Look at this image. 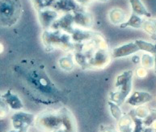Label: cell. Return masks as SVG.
<instances>
[{
	"mask_svg": "<svg viewBox=\"0 0 156 132\" xmlns=\"http://www.w3.org/2000/svg\"><path fill=\"white\" fill-rule=\"evenodd\" d=\"M153 99V97L151 93L145 91H137L134 92L130 97L127 99V103L131 106H141V105L151 102Z\"/></svg>",
	"mask_w": 156,
	"mask_h": 132,
	"instance_id": "obj_7",
	"label": "cell"
},
{
	"mask_svg": "<svg viewBox=\"0 0 156 132\" xmlns=\"http://www.w3.org/2000/svg\"><path fill=\"white\" fill-rule=\"evenodd\" d=\"M149 112L147 110V108H143V107H139L138 109L136 110V115L139 118H147V115L149 114Z\"/></svg>",
	"mask_w": 156,
	"mask_h": 132,
	"instance_id": "obj_18",
	"label": "cell"
},
{
	"mask_svg": "<svg viewBox=\"0 0 156 132\" xmlns=\"http://www.w3.org/2000/svg\"><path fill=\"white\" fill-rule=\"evenodd\" d=\"M15 72L20 79L26 94L33 102L52 105L65 101V96L49 78L44 65L37 60H22L16 65Z\"/></svg>",
	"mask_w": 156,
	"mask_h": 132,
	"instance_id": "obj_1",
	"label": "cell"
},
{
	"mask_svg": "<svg viewBox=\"0 0 156 132\" xmlns=\"http://www.w3.org/2000/svg\"><path fill=\"white\" fill-rule=\"evenodd\" d=\"M138 51H139V49L135 44V42H131V43H127L121 46L115 48L112 50V56L114 58L125 57V56L135 53Z\"/></svg>",
	"mask_w": 156,
	"mask_h": 132,
	"instance_id": "obj_6",
	"label": "cell"
},
{
	"mask_svg": "<svg viewBox=\"0 0 156 132\" xmlns=\"http://www.w3.org/2000/svg\"><path fill=\"white\" fill-rule=\"evenodd\" d=\"M155 55V57H154V67H155V73H156V53L154 54Z\"/></svg>",
	"mask_w": 156,
	"mask_h": 132,
	"instance_id": "obj_20",
	"label": "cell"
},
{
	"mask_svg": "<svg viewBox=\"0 0 156 132\" xmlns=\"http://www.w3.org/2000/svg\"><path fill=\"white\" fill-rule=\"evenodd\" d=\"M142 62L144 67L151 69L154 65V58L152 56H150L149 54H144L142 56Z\"/></svg>",
	"mask_w": 156,
	"mask_h": 132,
	"instance_id": "obj_16",
	"label": "cell"
},
{
	"mask_svg": "<svg viewBox=\"0 0 156 132\" xmlns=\"http://www.w3.org/2000/svg\"><path fill=\"white\" fill-rule=\"evenodd\" d=\"M129 3L132 6L133 14L137 15L138 16H143V15L147 17L151 16V14L147 11V9L142 2L137 0V1H130Z\"/></svg>",
	"mask_w": 156,
	"mask_h": 132,
	"instance_id": "obj_10",
	"label": "cell"
},
{
	"mask_svg": "<svg viewBox=\"0 0 156 132\" xmlns=\"http://www.w3.org/2000/svg\"><path fill=\"white\" fill-rule=\"evenodd\" d=\"M54 132H66V130H57V131H54Z\"/></svg>",
	"mask_w": 156,
	"mask_h": 132,
	"instance_id": "obj_22",
	"label": "cell"
},
{
	"mask_svg": "<svg viewBox=\"0 0 156 132\" xmlns=\"http://www.w3.org/2000/svg\"><path fill=\"white\" fill-rule=\"evenodd\" d=\"M123 17L125 18V15L120 10H113L112 12H110V19L112 23L117 24V19H118V23L123 20Z\"/></svg>",
	"mask_w": 156,
	"mask_h": 132,
	"instance_id": "obj_15",
	"label": "cell"
},
{
	"mask_svg": "<svg viewBox=\"0 0 156 132\" xmlns=\"http://www.w3.org/2000/svg\"><path fill=\"white\" fill-rule=\"evenodd\" d=\"M143 132H154V131L152 130L151 128H147L146 130H143Z\"/></svg>",
	"mask_w": 156,
	"mask_h": 132,
	"instance_id": "obj_19",
	"label": "cell"
},
{
	"mask_svg": "<svg viewBox=\"0 0 156 132\" xmlns=\"http://www.w3.org/2000/svg\"><path fill=\"white\" fill-rule=\"evenodd\" d=\"M22 4L20 1H0V26L9 28L20 18Z\"/></svg>",
	"mask_w": 156,
	"mask_h": 132,
	"instance_id": "obj_2",
	"label": "cell"
},
{
	"mask_svg": "<svg viewBox=\"0 0 156 132\" xmlns=\"http://www.w3.org/2000/svg\"><path fill=\"white\" fill-rule=\"evenodd\" d=\"M108 105H109L110 112L112 113V117L117 121L121 120V118H122V112H121L118 105H117L114 102H111V101L108 102Z\"/></svg>",
	"mask_w": 156,
	"mask_h": 132,
	"instance_id": "obj_13",
	"label": "cell"
},
{
	"mask_svg": "<svg viewBox=\"0 0 156 132\" xmlns=\"http://www.w3.org/2000/svg\"><path fill=\"white\" fill-rule=\"evenodd\" d=\"M144 23V19L135 14H132L131 17L126 22H124L121 24V28H127V27H132L134 28H142Z\"/></svg>",
	"mask_w": 156,
	"mask_h": 132,
	"instance_id": "obj_11",
	"label": "cell"
},
{
	"mask_svg": "<svg viewBox=\"0 0 156 132\" xmlns=\"http://www.w3.org/2000/svg\"><path fill=\"white\" fill-rule=\"evenodd\" d=\"M142 28L149 33L151 37L154 38V39H156V28L152 19L151 20H144Z\"/></svg>",
	"mask_w": 156,
	"mask_h": 132,
	"instance_id": "obj_14",
	"label": "cell"
},
{
	"mask_svg": "<svg viewBox=\"0 0 156 132\" xmlns=\"http://www.w3.org/2000/svg\"><path fill=\"white\" fill-rule=\"evenodd\" d=\"M3 102L6 103L7 107H9L12 110H20L23 107V105L16 94L12 93V90H9L5 93L2 95Z\"/></svg>",
	"mask_w": 156,
	"mask_h": 132,
	"instance_id": "obj_8",
	"label": "cell"
},
{
	"mask_svg": "<svg viewBox=\"0 0 156 132\" xmlns=\"http://www.w3.org/2000/svg\"><path fill=\"white\" fill-rule=\"evenodd\" d=\"M135 44L137 45L139 50H143V51L147 52L151 54L156 53V44H153L151 43L141 40V39L136 40Z\"/></svg>",
	"mask_w": 156,
	"mask_h": 132,
	"instance_id": "obj_12",
	"label": "cell"
},
{
	"mask_svg": "<svg viewBox=\"0 0 156 132\" xmlns=\"http://www.w3.org/2000/svg\"><path fill=\"white\" fill-rule=\"evenodd\" d=\"M152 21H153V23H154V26H155L156 28V19H152Z\"/></svg>",
	"mask_w": 156,
	"mask_h": 132,
	"instance_id": "obj_21",
	"label": "cell"
},
{
	"mask_svg": "<svg viewBox=\"0 0 156 132\" xmlns=\"http://www.w3.org/2000/svg\"><path fill=\"white\" fill-rule=\"evenodd\" d=\"M132 78L133 72L131 70L126 71L119 75L116 80V90L111 93V102L120 106L128 97L132 90Z\"/></svg>",
	"mask_w": 156,
	"mask_h": 132,
	"instance_id": "obj_3",
	"label": "cell"
},
{
	"mask_svg": "<svg viewBox=\"0 0 156 132\" xmlns=\"http://www.w3.org/2000/svg\"><path fill=\"white\" fill-rule=\"evenodd\" d=\"M62 123V115L56 113H42L38 116L36 125L44 132H54L59 130Z\"/></svg>",
	"mask_w": 156,
	"mask_h": 132,
	"instance_id": "obj_4",
	"label": "cell"
},
{
	"mask_svg": "<svg viewBox=\"0 0 156 132\" xmlns=\"http://www.w3.org/2000/svg\"><path fill=\"white\" fill-rule=\"evenodd\" d=\"M35 120V116L25 112H16L12 116V126L15 130H20L23 128L29 127L33 125Z\"/></svg>",
	"mask_w": 156,
	"mask_h": 132,
	"instance_id": "obj_5",
	"label": "cell"
},
{
	"mask_svg": "<svg viewBox=\"0 0 156 132\" xmlns=\"http://www.w3.org/2000/svg\"><path fill=\"white\" fill-rule=\"evenodd\" d=\"M154 120H156V110H151V112H149V114L147 115V118H145V120L143 121L145 125H151Z\"/></svg>",
	"mask_w": 156,
	"mask_h": 132,
	"instance_id": "obj_17",
	"label": "cell"
},
{
	"mask_svg": "<svg viewBox=\"0 0 156 132\" xmlns=\"http://www.w3.org/2000/svg\"><path fill=\"white\" fill-rule=\"evenodd\" d=\"M40 20L41 23L44 27H49L52 23H54V20L58 17V14L56 12L52 11H44L40 12Z\"/></svg>",
	"mask_w": 156,
	"mask_h": 132,
	"instance_id": "obj_9",
	"label": "cell"
}]
</instances>
